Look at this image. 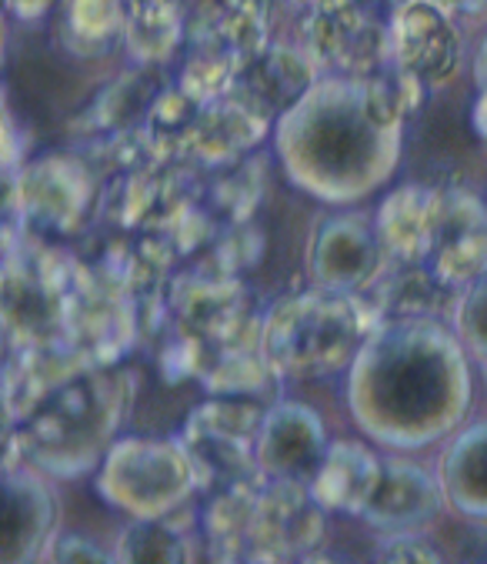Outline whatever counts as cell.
<instances>
[{"label":"cell","mask_w":487,"mask_h":564,"mask_svg":"<svg viewBox=\"0 0 487 564\" xmlns=\"http://www.w3.org/2000/svg\"><path fill=\"white\" fill-rule=\"evenodd\" d=\"M444 505L441 481L414 462L385 458L381 485L360 518L385 534H408L437 518Z\"/></svg>","instance_id":"ffe728a7"},{"label":"cell","mask_w":487,"mask_h":564,"mask_svg":"<svg viewBox=\"0 0 487 564\" xmlns=\"http://www.w3.org/2000/svg\"><path fill=\"white\" fill-rule=\"evenodd\" d=\"M464 341L447 321H381L347 371V411L385 447H428L454 434L470 408Z\"/></svg>","instance_id":"7a4b0ae2"},{"label":"cell","mask_w":487,"mask_h":564,"mask_svg":"<svg viewBox=\"0 0 487 564\" xmlns=\"http://www.w3.org/2000/svg\"><path fill=\"white\" fill-rule=\"evenodd\" d=\"M327 427L321 414L297 401H278L268 408L258 437V468L264 481L311 485L327 455Z\"/></svg>","instance_id":"4fadbf2b"},{"label":"cell","mask_w":487,"mask_h":564,"mask_svg":"<svg viewBox=\"0 0 487 564\" xmlns=\"http://www.w3.org/2000/svg\"><path fill=\"white\" fill-rule=\"evenodd\" d=\"M194 491H201L197 471L184 444L171 437L113 441L97 468V495L134 521L171 518Z\"/></svg>","instance_id":"5b68a950"},{"label":"cell","mask_w":487,"mask_h":564,"mask_svg":"<svg viewBox=\"0 0 487 564\" xmlns=\"http://www.w3.org/2000/svg\"><path fill=\"white\" fill-rule=\"evenodd\" d=\"M164 311L171 314L177 334L191 337L210 355V365L227 351L258 348L264 324L248 284L204 268H194L167 288Z\"/></svg>","instance_id":"52a82bcc"},{"label":"cell","mask_w":487,"mask_h":564,"mask_svg":"<svg viewBox=\"0 0 487 564\" xmlns=\"http://www.w3.org/2000/svg\"><path fill=\"white\" fill-rule=\"evenodd\" d=\"M371 564H444V557L428 538H421L418 531H408V534H388L375 547Z\"/></svg>","instance_id":"4dcf8cb0"},{"label":"cell","mask_w":487,"mask_h":564,"mask_svg":"<svg viewBox=\"0 0 487 564\" xmlns=\"http://www.w3.org/2000/svg\"><path fill=\"white\" fill-rule=\"evenodd\" d=\"M431 274L464 294L487 268V204L464 187H441L437 238L428 261Z\"/></svg>","instance_id":"5bb4252c"},{"label":"cell","mask_w":487,"mask_h":564,"mask_svg":"<svg viewBox=\"0 0 487 564\" xmlns=\"http://www.w3.org/2000/svg\"><path fill=\"white\" fill-rule=\"evenodd\" d=\"M125 44L138 67H164L187 44L191 11L184 0H125Z\"/></svg>","instance_id":"603a6c76"},{"label":"cell","mask_w":487,"mask_h":564,"mask_svg":"<svg viewBox=\"0 0 487 564\" xmlns=\"http://www.w3.org/2000/svg\"><path fill=\"white\" fill-rule=\"evenodd\" d=\"M437 481L444 501L474 521H487V421H477L451 437L441 455Z\"/></svg>","instance_id":"7402d4cb"},{"label":"cell","mask_w":487,"mask_h":564,"mask_svg":"<svg viewBox=\"0 0 487 564\" xmlns=\"http://www.w3.org/2000/svg\"><path fill=\"white\" fill-rule=\"evenodd\" d=\"M304 51L321 77H375L391 64L388 21L350 0H317L304 8Z\"/></svg>","instance_id":"9c48e42d"},{"label":"cell","mask_w":487,"mask_h":564,"mask_svg":"<svg viewBox=\"0 0 487 564\" xmlns=\"http://www.w3.org/2000/svg\"><path fill=\"white\" fill-rule=\"evenodd\" d=\"M350 4H357V8H364L368 14H375V18L388 21V18H391V11L401 4V0H350Z\"/></svg>","instance_id":"e575fe53"},{"label":"cell","mask_w":487,"mask_h":564,"mask_svg":"<svg viewBox=\"0 0 487 564\" xmlns=\"http://www.w3.org/2000/svg\"><path fill=\"white\" fill-rule=\"evenodd\" d=\"M381 324L360 294L307 288L268 307L258 348L281 381H311L350 371Z\"/></svg>","instance_id":"277c9868"},{"label":"cell","mask_w":487,"mask_h":564,"mask_svg":"<svg viewBox=\"0 0 487 564\" xmlns=\"http://www.w3.org/2000/svg\"><path fill=\"white\" fill-rule=\"evenodd\" d=\"M54 564H120V557L84 534H61L54 541Z\"/></svg>","instance_id":"1f68e13d"},{"label":"cell","mask_w":487,"mask_h":564,"mask_svg":"<svg viewBox=\"0 0 487 564\" xmlns=\"http://www.w3.org/2000/svg\"><path fill=\"white\" fill-rule=\"evenodd\" d=\"M441 187L404 184L391 191L375 217L378 238L391 268H424L437 238Z\"/></svg>","instance_id":"d6986e66"},{"label":"cell","mask_w":487,"mask_h":564,"mask_svg":"<svg viewBox=\"0 0 487 564\" xmlns=\"http://www.w3.org/2000/svg\"><path fill=\"white\" fill-rule=\"evenodd\" d=\"M381 475H385V458H378L368 444L331 441L324 465L307 488L324 511L360 518L381 485Z\"/></svg>","instance_id":"44dd1931"},{"label":"cell","mask_w":487,"mask_h":564,"mask_svg":"<svg viewBox=\"0 0 487 564\" xmlns=\"http://www.w3.org/2000/svg\"><path fill=\"white\" fill-rule=\"evenodd\" d=\"M391 64L424 87L454 77L464 57V37L454 18L434 0H401L388 18Z\"/></svg>","instance_id":"7c38bea8"},{"label":"cell","mask_w":487,"mask_h":564,"mask_svg":"<svg viewBox=\"0 0 487 564\" xmlns=\"http://www.w3.org/2000/svg\"><path fill=\"white\" fill-rule=\"evenodd\" d=\"M470 124H474V134L487 144V90H480V94H477V100H474Z\"/></svg>","instance_id":"836d02e7"},{"label":"cell","mask_w":487,"mask_h":564,"mask_svg":"<svg viewBox=\"0 0 487 564\" xmlns=\"http://www.w3.org/2000/svg\"><path fill=\"white\" fill-rule=\"evenodd\" d=\"M131 394V371L120 365H90L67 375L24 424L8 431V468H18V458L54 478H80L100 468Z\"/></svg>","instance_id":"3957f363"},{"label":"cell","mask_w":487,"mask_h":564,"mask_svg":"<svg viewBox=\"0 0 487 564\" xmlns=\"http://www.w3.org/2000/svg\"><path fill=\"white\" fill-rule=\"evenodd\" d=\"M125 0H61V41L80 57H100L125 41Z\"/></svg>","instance_id":"4316f807"},{"label":"cell","mask_w":487,"mask_h":564,"mask_svg":"<svg viewBox=\"0 0 487 564\" xmlns=\"http://www.w3.org/2000/svg\"><path fill=\"white\" fill-rule=\"evenodd\" d=\"M294 4H301V8H311V4H317V0H294Z\"/></svg>","instance_id":"74e56055"},{"label":"cell","mask_w":487,"mask_h":564,"mask_svg":"<svg viewBox=\"0 0 487 564\" xmlns=\"http://www.w3.org/2000/svg\"><path fill=\"white\" fill-rule=\"evenodd\" d=\"M324 508L307 485L264 481L251 524L248 561L251 564H301L321 547Z\"/></svg>","instance_id":"8fae6325"},{"label":"cell","mask_w":487,"mask_h":564,"mask_svg":"<svg viewBox=\"0 0 487 564\" xmlns=\"http://www.w3.org/2000/svg\"><path fill=\"white\" fill-rule=\"evenodd\" d=\"M264 414L268 408L248 398H210L187 414L177 441L197 471L201 491L217 495L237 485L264 481L258 468Z\"/></svg>","instance_id":"8992f818"},{"label":"cell","mask_w":487,"mask_h":564,"mask_svg":"<svg viewBox=\"0 0 487 564\" xmlns=\"http://www.w3.org/2000/svg\"><path fill=\"white\" fill-rule=\"evenodd\" d=\"M274 4L278 0H201L187 21V47L244 67L271 44Z\"/></svg>","instance_id":"9a60e30c"},{"label":"cell","mask_w":487,"mask_h":564,"mask_svg":"<svg viewBox=\"0 0 487 564\" xmlns=\"http://www.w3.org/2000/svg\"><path fill=\"white\" fill-rule=\"evenodd\" d=\"M8 210L34 238H67L84 228V217L100 204L90 164L80 154H47L11 174Z\"/></svg>","instance_id":"ba28073f"},{"label":"cell","mask_w":487,"mask_h":564,"mask_svg":"<svg viewBox=\"0 0 487 564\" xmlns=\"http://www.w3.org/2000/svg\"><path fill=\"white\" fill-rule=\"evenodd\" d=\"M164 87L167 84L158 80L154 67H138V70L120 74L87 107L90 131L100 134V141H107V138H117V134H128V131L144 128L151 107H154V100L161 97Z\"/></svg>","instance_id":"cb8c5ba5"},{"label":"cell","mask_w":487,"mask_h":564,"mask_svg":"<svg viewBox=\"0 0 487 564\" xmlns=\"http://www.w3.org/2000/svg\"><path fill=\"white\" fill-rule=\"evenodd\" d=\"M454 330L464 341V348L487 365V268L461 294V304L454 314Z\"/></svg>","instance_id":"f546056e"},{"label":"cell","mask_w":487,"mask_h":564,"mask_svg":"<svg viewBox=\"0 0 487 564\" xmlns=\"http://www.w3.org/2000/svg\"><path fill=\"white\" fill-rule=\"evenodd\" d=\"M57 524V498L47 475L31 465L4 468V554L0 564H37Z\"/></svg>","instance_id":"e0dca14e"},{"label":"cell","mask_w":487,"mask_h":564,"mask_svg":"<svg viewBox=\"0 0 487 564\" xmlns=\"http://www.w3.org/2000/svg\"><path fill=\"white\" fill-rule=\"evenodd\" d=\"M451 18H477L487 14V0H434Z\"/></svg>","instance_id":"d6a6232c"},{"label":"cell","mask_w":487,"mask_h":564,"mask_svg":"<svg viewBox=\"0 0 487 564\" xmlns=\"http://www.w3.org/2000/svg\"><path fill=\"white\" fill-rule=\"evenodd\" d=\"M388 254L378 238L375 217L368 214H331L324 217L307 245V271L317 288L360 294L375 288L385 274Z\"/></svg>","instance_id":"30bf717a"},{"label":"cell","mask_w":487,"mask_h":564,"mask_svg":"<svg viewBox=\"0 0 487 564\" xmlns=\"http://www.w3.org/2000/svg\"><path fill=\"white\" fill-rule=\"evenodd\" d=\"M317 80H321V70L307 57L304 47L268 44L258 57H251L240 67L230 90H237L244 100L255 104L264 118L278 124L288 110H294L311 94Z\"/></svg>","instance_id":"ac0fdd59"},{"label":"cell","mask_w":487,"mask_h":564,"mask_svg":"<svg viewBox=\"0 0 487 564\" xmlns=\"http://www.w3.org/2000/svg\"><path fill=\"white\" fill-rule=\"evenodd\" d=\"M301 564H344L340 557H334V554H324V551H314L311 557H304Z\"/></svg>","instance_id":"8d00e7d4"},{"label":"cell","mask_w":487,"mask_h":564,"mask_svg":"<svg viewBox=\"0 0 487 564\" xmlns=\"http://www.w3.org/2000/svg\"><path fill=\"white\" fill-rule=\"evenodd\" d=\"M271 128H278V124L271 118H264L261 110L244 100L237 90H230L201 110L197 128H194L187 154H184V164H201L207 171L230 167L244 158H251Z\"/></svg>","instance_id":"2e32d148"},{"label":"cell","mask_w":487,"mask_h":564,"mask_svg":"<svg viewBox=\"0 0 487 564\" xmlns=\"http://www.w3.org/2000/svg\"><path fill=\"white\" fill-rule=\"evenodd\" d=\"M421 97L424 84L394 64L364 80L321 77L274 128L284 174L327 204L375 194L398 171L404 124Z\"/></svg>","instance_id":"6da1fadb"},{"label":"cell","mask_w":487,"mask_h":564,"mask_svg":"<svg viewBox=\"0 0 487 564\" xmlns=\"http://www.w3.org/2000/svg\"><path fill=\"white\" fill-rule=\"evenodd\" d=\"M474 80H477L480 90H487V34H484V41L477 47V57H474Z\"/></svg>","instance_id":"d590c367"},{"label":"cell","mask_w":487,"mask_h":564,"mask_svg":"<svg viewBox=\"0 0 487 564\" xmlns=\"http://www.w3.org/2000/svg\"><path fill=\"white\" fill-rule=\"evenodd\" d=\"M113 554L120 564H187V538L167 518L131 521L120 531Z\"/></svg>","instance_id":"f1b7e54d"},{"label":"cell","mask_w":487,"mask_h":564,"mask_svg":"<svg viewBox=\"0 0 487 564\" xmlns=\"http://www.w3.org/2000/svg\"><path fill=\"white\" fill-rule=\"evenodd\" d=\"M240 564H251V561H240Z\"/></svg>","instance_id":"f35d334b"},{"label":"cell","mask_w":487,"mask_h":564,"mask_svg":"<svg viewBox=\"0 0 487 564\" xmlns=\"http://www.w3.org/2000/svg\"><path fill=\"white\" fill-rule=\"evenodd\" d=\"M261 485L264 481H251V485H237V488L210 495V501L204 508V541H207L210 564L248 561L251 524H255Z\"/></svg>","instance_id":"d4e9b609"},{"label":"cell","mask_w":487,"mask_h":564,"mask_svg":"<svg viewBox=\"0 0 487 564\" xmlns=\"http://www.w3.org/2000/svg\"><path fill=\"white\" fill-rule=\"evenodd\" d=\"M278 381L281 378L268 368L261 348L227 351L201 378L210 398H248V401H261V394L274 391Z\"/></svg>","instance_id":"83f0119b"},{"label":"cell","mask_w":487,"mask_h":564,"mask_svg":"<svg viewBox=\"0 0 487 564\" xmlns=\"http://www.w3.org/2000/svg\"><path fill=\"white\" fill-rule=\"evenodd\" d=\"M268 187V167L261 154L244 158L230 167L210 171L201 191L204 210L220 224V228H237V224H248L255 207L261 204Z\"/></svg>","instance_id":"484cf974"}]
</instances>
